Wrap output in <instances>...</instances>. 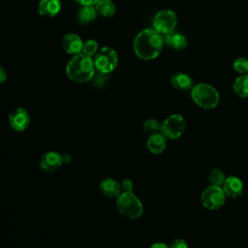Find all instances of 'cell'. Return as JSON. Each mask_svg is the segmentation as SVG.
I'll return each mask as SVG.
<instances>
[{"label": "cell", "instance_id": "cell-24", "mask_svg": "<svg viewBox=\"0 0 248 248\" xmlns=\"http://www.w3.org/2000/svg\"><path fill=\"white\" fill-rule=\"evenodd\" d=\"M82 53L88 55V56H95V54L98 52V44L95 40H87L85 43H83L82 46Z\"/></svg>", "mask_w": 248, "mask_h": 248}, {"label": "cell", "instance_id": "cell-4", "mask_svg": "<svg viewBox=\"0 0 248 248\" xmlns=\"http://www.w3.org/2000/svg\"><path fill=\"white\" fill-rule=\"evenodd\" d=\"M118 211L129 219L140 218L143 212V206L140 199L132 192H122L116 198Z\"/></svg>", "mask_w": 248, "mask_h": 248}, {"label": "cell", "instance_id": "cell-6", "mask_svg": "<svg viewBox=\"0 0 248 248\" xmlns=\"http://www.w3.org/2000/svg\"><path fill=\"white\" fill-rule=\"evenodd\" d=\"M226 197L222 186L210 185L202 193L201 202L206 209L218 210L224 205Z\"/></svg>", "mask_w": 248, "mask_h": 248}, {"label": "cell", "instance_id": "cell-23", "mask_svg": "<svg viewBox=\"0 0 248 248\" xmlns=\"http://www.w3.org/2000/svg\"><path fill=\"white\" fill-rule=\"evenodd\" d=\"M142 129L147 134H155L161 132V124L155 119H147L142 125Z\"/></svg>", "mask_w": 248, "mask_h": 248}, {"label": "cell", "instance_id": "cell-1", "mask_svg": "<svg viewBox=\"0 0 248 248\" xmlns=\"http://www.w3.org/2000/svg\"><path fill=\"white\" fill-rule=\"evenodd\" d=\"M164 38L161 33L154 28H147L140 31L135 38L133 48L138 57L143 60L156 58L162 51Z\"/></svg>", "mask_w": 248, "mask_h": 248}, {"label": "cell", "instance_id": "cell-8", "mask_svg": "<svg viewBox=\"0 0 248 248\" xmlns=\"http://www.w3.org/2000/svg\"><path fill=\"white\" fill-rule=\"evenodd\" d=\"M176 24L177 16L171 10H161L153 18V28L162 35H166L173 31Z\"/></svg>", "mask_w": 248, "mask_h": 248}, {"label": "cell", "instance_id": "cell-11", "mask_svg": "<svg viewBox=\"0 0 248 248\" xmlns=\"http://www.w3.org/2000/svg\"><path fill=\"white\" fill-rule=\"evenodd\" d=\"M222 188L227 197L236 199L243 194L244 185L242 180L239 177L232 175V176L226 177L222 185Z\"/></svg>", "mask_w": 248, "mask_h": 248}, {"label": "cell", "instance_id": "cell-13", "mask_svg": "<svg viewBox=\"0 0 248 248\" xmlns=\"http://www.w3.org/2000/svg\"><path fill=\"white\" fill-rule=\"evenodd\" d=\"M61 10L60 0H41L38 4V13L42 16L53 17Z\"/></svg>", "mask_w": 248, "mask_h": 248}, {"label": "cell", "instance_id": "cell-29", "mask_svg": "<svg viewBox=\"0 0 248 248\" xmlns=\"http://www.w3.org/2000/svg\"><path fill=\"white\" fill-rule=\"evenodd\" d=\"M152 247H167V245L164 243H155L152 245Z\"/></svg>", "mask_w": 248, "mask_h": 248}, {"label": "cell", "instance_id": "cell-28", "mask_svg": "<svg viewBox=\"0 0 248 248\" xmlns=\"http://www.w3.org/2000/svg\"><path fill=\"white\" fill-rule=\"evenodd\" d=\"M7 77H8V75H7L6 71L3 69V67H1L0 68V82H4L7 78Z\"/></svg>", "mask_w": 248, "mask_h": 248}, {"label": "cell", "instance_id": "cell-17", "mask_svg": "<svg viewBox=\"0 0 248 248\" xmlns=\"http://www.w3.org/2000/svg\"><path fill=\"white\" fill-rule=\"evenodd\" d=\"M171 84L179 90H188L193 88V80L191 77L184 73H177L171 78Z\"/></svg>", "mask_w": 248, "mask_h": 248}, {"label": "cell", "instance_id": "cell-19", "mask_svg": "<svg viewBox=\"0 0 248 248\" xmlns=\"http://www.w3.org/2000/svg\"><path fill=\"white\" fill-rule=\"evenodd\" d=\"M95 7L98 14L105 17H110L114 16L116 12L115 5L111 0H98V2L95 4Z\"/></svg>", "mask_w": 248, "mask_h": 248}, {"label": "cell", "instance_id": "cell-7", "mask_svg": "<svg viewBox=\"0 0 248 248\" xmlns=\"http://www.w3.org/2000/svg\"><path fill=\"white\" fill-rule=\"evenodd\" d=\"M185 129L186 122L180 114H171L161 124V133L169 140L178 139Z\"/></svg>", "mask_w": 248, "mask_h": 248}, {"label": "cell", "instance_id": "cell-2", "mask_svg": "<svg viewBox=\"0 0 248 248\" xmlns=\"http://www.w3.org/2000/svg\"><path fill=\"white\" fill-rule=\"evenodd\" d=\"M95 64L91 56L82 52L76 54L67 64L66 74L68 78L78 83L87 82L95 74Z\"/></svg>", "mask_w": 248, "mask_h": 248}, {"label": "cell", "instance_id": "cell-15", "mask_svg": "<svg viewBox=\"0 0 248 248\" xmlns=\"http://www.w3.org/2000/svg\"><path fill=\"white\" fill-rule=\"evenodd\" d=\"M100 190L105 197L109 199H115L122 193L120 183L112 178L103 179L100 183Z\"/></svg>", "mask_w": 248, "mask_h": 248}, {"label": "cell", "instance_id": "cell-27", "mask_svg": "<svg viewBox=\"0 0 248 248\" xmlns=\"http://www.w3.org/2000/svg\"><path fill=\"white\" fill-rule=\"evenodd\" d=\"M75 1L81 6H90V5L95 6V4L98 2V0H75Z\"/></svg>", "mask_w": 248, "mask_h": 248}, {"label": "cell", "instance_id": "cell-16", "mask_svg": "<svg viewBox=\"0 0 248 248\" xmlns=\"http://www.w3.org/2000/svg\"><path fill=\"white\" fill-rule=\"evenodd\" d=\"M164 42L171 48L180 50V49H184L187 45V39L184 35H182L181 33L175 32V31H171L168 34L165 35L164 37Z\"/></svg>", "mask_w": 248, "mask_h": 248}, {"label": "cell", "instance_id": "cell-20", "mask_svg": "<svg viewBox=\"0 0 248 248\" xmlns=\"http://www.w3.org/2000/svg\"><path fill=\"white\" fill-rule=\"evenodd\" d=\"M97 10H96V7L93 6V5H90V6H82L78 13V19L80 23H88L92 20H94L97 16Z\"/></svg>", "mask_w": 248, "mask_h": 248}, {"label": "cell", "instance_id": "cell-14", "mask_svg": "<svg viewBox=\"0 0 248 248\" xmlns=\"http://www.w3.org/2000/svg\"><path fill=\"white\" fill-rule=\"evenodd\" d=\"M146 147L153 154H161L167 147V138L162 133L151 134L146 141Z\"/></svg>", "mask_w": 248, "mask_h": 248}, {"label": "cell", "instance_id": "cell-9", "mask_svg": "<svg viewBox=\"0 0 248 248\" xmlns=\"http://www.w3.org/2000/svg\"><path fill=\"white\" fill-rule=\"evenodd\" d=\"M9 122L15 131L23 132L30 123V116L23 108H17L11 112Z\"/></svg>", "mask_w": 248, "mask_h": 248}, {"label": "cell", "instance_id": "cell-21", "mask_svg": "<svg viewBox=\"0 0 248 248\" xmlns=\"http://www.w3.org/2000/svg\"><path fill=\"white\" fill-rule=\"evenodd\" d=\"M225 179V173L220 169H212L208 173V181L211 185L222 186Z\"/></svg>", "mask_w": 248, "mask_h": 248}, {"label": "cell", "instance_id": "cell-22", "mask_svg": "<svg viewBox=\"0 0 248 248\" xmlns=\"http://www.w3.org/2000/svg\"><path fill=\"white\" fill-rule=\"evenodd\" d=\"M233 70L240 74H248V59L245 57H238L232 63Z\"/></svg>", "mask_w": 248, "mask_h": 248}, {"label": "cell", "instance_id": "cell-12", "mask_svg": "<svg viewBox=\"0 0 248 248\" xmlns=\"http://www.w3.org/2000/svg\"><path fill=\"white\" fill-rule=\"evenodd\" d=\"M83 42L80 37L74 33L66 34L62 39V47L69 54H78L82 51Z\"/></svg>", "mask_w": 248, "mask_h": 248}, {"label": "cell", "instance_id": "cell-5", "mask_svg": "<svg viewBox=\"0 0 248 248\" xmlns=\"http://www.w3.org/2000/svg\"><path fill=\"white\" fill-rule=\"evenodd\" d=\"M94 64L96 70L101 74L111 73L118 64L116 51L108 46H104L95 54Z\"/></svg>", "mask_w": 248, "mask_h": 248}, {"label": "cell", "instance_id": "cell-18", "mask_svg": "<svg viewBox=\"0 0 248 248\" xmlns=\"http://www.w3.org/2000/svg\"><path fill=\"white\" fill-rule=\"evenodd\" d=\"M233 92L240 98H248V74L237 77L232 84Z\"/></svg>", "mask_w": 248, "mask_h": 248}, {"label": "cell", "instance_id": "cell-10", "mask_svg": "<svg viewBox=\"0 0 248 248\" xmlns=\"http://www.w3.org/2000/svg\"><path fill=\"white\" fill-rule=\"evenodd\" d=\"M63 163L62 156L54 151H49L45 153L39 162V166L41 170L46 172L55 171Z\"/></svg>", "mask_w": 248, "mask_h": 248}, {"label": "cell", "instance_id": "cell-25", "mask_svg": "<svg viewBox=\"0 0 248 248\" xmlns=\"http://www.w3.org/2000/svg\"><path fill=\"white\" fill-rule=\"evenodd\" d=\"M121 186V191L122 192H132L133 190V182L130 179H124L120 182Z\"/></svg>", "mask_w": 248, "mask_h": 248}, {"label": "cell", "instance_id": "cell-3", "mask_svg": "<svg viewBox=\"0 0 248 248\" xmlns=\"http://www.w3.org/2000/svg\"><path fill=\"white\" fill-rule=\"evenodd\" d=\"M191 97L195 104L206 109L214 108L218 106L220 96L218 91L208 83H198L191 90Z\"/></svg>", "mask_w": 248, "mask_h": 248}, {"label": "cell", "instance_id": "cell-26", "mask_svg": "<svg viewBox=\"0 0 248 248\" xmlns=\"http://www.w3.org/2000/svg\"><path fill=\"white\" fill-rule=\"evenodd\" d=\"M170 246L173 248H187L188 247V245L184 239H175Z\"/></svg>", "mask_w": 248, "mask_h": 248}]
</instances>
